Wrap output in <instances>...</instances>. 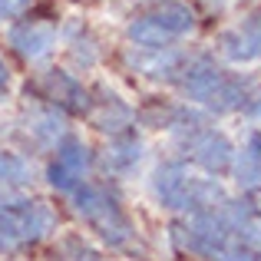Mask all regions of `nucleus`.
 <instances>
[{"mask_svg":"<svg viewBox=\"0 0 261 261\" xmlns=\"http://www.w3.org/2000/svg\"><path fill=\"white\" fill-rule=\"evenodd\" d=\"M27 182H33V166L20 152L0 149V189L13 192V189H20V185H27Z\"/></svg>","mask_w":261,"mask_h":261,"instance_id":"15","label":"nucleus"},{"mask_svg":"<svg viewBox=\"0 0 261 261\" xmlns=\"http://www.w3.org/2000/svg\"><path fill=\"white\" fill-rule=\"evenodd\" d=\"M27 133L33 136L37 146H60L63 139H70V136H66V126H63V116H60V109H53V106L33 109Z\"/></svg>","mask_w":261,"mask_h":261,"instance_id":"14","label":"nucleus"},{"mask_svg":"<svg viewBox=\"0 0 261 261\" xmlns=\"http://www.w3.org/2000/svg\"><path fill=\"white\" fill-rule=\"evenodd\" d=\"M40 93H43L46 106L60 109V113H70V116H83L93 109V96L89 89L80 83L73 73L66 70H46L40 76Z\"/></svg>","mask_w":261,"mask_h":261,"instance_id":"9","label":"nucleus"},{"mask_svg":"<svg viewBox=\"0 0 261 261\" xmlns=\"http://www.w3.org/2000/svg\"><path fill=\"white\" fill-rule=\"evenodd\" d=\"M7 37H10V46L20 57L37 63V60H46L57 46V23L50 17H20L7 30Z\"/></svg>","mask_w":261,"mask_h":261,"instance_id":"10","label":"nucleus"},{"mask_svg":"<svg viewBox=\"0 0 261 261\" xmlns=\"http://www.w3.org/2000/svg\"><path fill=\"white\" fill-rule=\"evenodd\" d=\"M142 159V142L136 139V133H119L106 149V169L113 175H129Z\"/></svg>","mask_w":261,"mask_h":261,"instance_id":"13","label":"nucleus"},{"mask_svg":"<svg viewBox=\"0 0 261 261\" xmlns=\"http://www.w3.org/2000/svg\"><path fill=\"white\" fill-rule=\"evenodd\" d=\"M192 30H195V13L178 0H162L142 17H136L126 33L139 50H166Z\"/></svg>","mask_w":261,"mask_h":261,"instance_id":"7","label":"nucleus"},{"mask_svg":"<svg viewBox=\"0 0 261 261\" xmlns=\"http://www.w3.org/2000/svg\"><path fill=\"white\" fill-rule=\"evenodd\" d=\"M89 166H93V155H89L86 142L80 139H63L57 146V155H53L50 169H46V178L57 192H73L86 182Z\"/></svg>","mask_w":261,"mask_h":261,"instance_id":"8","label":"nucleus"},{"mask_svg":"<svg viewBox=\"0 0 261 261\" xmlns=\"http://www.w3.org/2000/svg\"><path fill=\"white\" fill-rule=\"evenodd\" d=\"M7 83H10V70H7V63H4V57H0V89H4Z\"/></svg>","mask_w":261,"mask_h":261,"instance_id":"18","label":"nucleus"},{"mask_svg":"<svg viewBox=\"0 0 261 261\" xmlns=\"http://www.w3.org/2000/svg\"><path fill=\"white\" fill-rule=\"evenodd\" d=\"M235 178L242 185V192L258 195L261 192V133H248L242 152H235Z\"/></svg>","mask_w":261,"mask_h":261,"instance_id":"12","label":"nucleus"},{"mask_svg":"<svg viewBox=\"0 0 261 261\" xmlns=\"http://www.w3.org/2000/svg\"><path fill=\"white\" fill-rule=\"evenodd\" d=\"M30 0H0V20H17L27 13Z\"/></svg>","mask_w":261,"mask_h":261,"instance_id":"17","label":"nucleus"},{"mask_svg":"<svg viewBox=\"0 0 261 261\" xmlns=\"http://www.w3.org/2000/svg\"><path fill=\"white\" fill-rule=\"evenodd\" d=\"M57 261H106V258H102L96 248H89V245L76 242V238H70V242H63V245H60Z\"/></svg>","mask_w":261,"mask_h":261,"instance_id":"16","label":"nucleus"},{"mask_svg":"<svg viewBox=\"0 0 261 261\" xmlns=\"http://www.w3.org/2000/svg\"><path fill=\"white\" fill-rule=\"evenodd\" d=\"M248 109H251L255 116H261V96H258V99H251V102H248Z\"/></svg>","mask_w":261,"mask_h":261,"instance_id":"19","label":"nucleus"},{"mask_svg":"<svg viewBox=\"0 0 261 261\" xmlns=\"http://www.w3.org/2000/svg\"><path fill=\"white\" fill-rule=\"evenodd\" d=\"M218 50L231 63H255V60H261V13L225 30L222 40H218Z\"/></svg>","mask_w":261,"mask_h":261,"instance_id":"11","label":"nucleus"},{"mask_svg":"<svg viewBox=\"0 0 261 261\" xmlns=\"http://www.w3.org/2000/svg\"><path fill=\"white\" fill-rule=\"evenodd\" d=\"M175 142L198 169H205L208 175H228L231 166H235V146L228 142V136L212 129L202 116L195 113H185L178 109L172 116V126Z\"/></svg>","mask_w":261,"mask_h":261,"instance_id":"5","label":"nucleus"},{"mask_svg":"<svg viewBox=\"0 0 261 261\" xmlns=\"http://www.w3.org/2000/svg\"><path fill=\"white\" fill-rule=\"evenodd\" d=\"M70 195H73V205H76L80 218L89 225V231H96L106 245L126 248V245L133 242L136 228H133V222H129V215L122 212L119 198L109 189H102V185H96V182H83L80 189H73Z\"/></svg>","mask_w":261,"mask_h":261,"instance_id":"6","label":"nucleus"},{"mask_svg":"<svg viewBox=\"0 0 261 261\" xmlns=\"http://www.w3.org/2000/svg\"><path fill=\"white\" fill-rule=\"evenodd\" d=\"M172 242L175 248L198 255V258H208V261H261V248L242 242L218 218V212L185 215L178 225H172Z\"/></svg>","mask_w":261,"mask_h":261,"instance_id":"2","label":"nucleus"},{"mask_svg":"<svg viewBox=\"0 0 261 261\" xmlns=\"http://www.w3.org/2000/svg\"><path fill=\"white\" fill-rule=\"evenodd\" d=\"M152 192L166 208L182 212V215H198V212H218L228 195L215 178H195L185 169V162H162L152 175Z\"/></svg>","mask_w":261,"mask_h":261,"instance_id":"3","label":"nucleus"},{"mask_svg":"<svg viewBox=\"0 0 261 261\" xmlns=\"http://www.w3.org/2000/svg\"><path fill=\"white\" fill-rule=\"evenodd\" d=\"M175 83L192 102L205 106L208 113H235L248 109L251 83L238 73H228L212 57H185L175 73Z\"/></svg>","mask_w":261,"mask_h":261,"instance_id":"1","label":"nucleus"},{"mask_svg":"<svg viewBox=\"0 0 261 261\" xmlns=\"http://www.w3.org/2000/svg\"><path fill=\"white\" fill-rule=\"evenodd\" d=\"M57 228V215L46 202L0 189V255L43 242Z\"/></svg>","mask_w":261,"mask_h":261,"instance_id":"4","label":"nucleus"}]
</instances>
